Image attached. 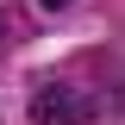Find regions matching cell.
I'll return each mask as SVG.
<instances>
[{"label": "cell", "instance_id": "6da1fadb", "mask_svg": "<svg viewBox=\"0 0 125 125\" xmlns=\"http://www.w3.org/2000/svg\"><path fill=\"white\" fill-rule=\"evenodd\" d=\"M94 113H100V100L88 88H69V81H50V88L31 94V119L38 125H88Z\"/></svg>", "mask_w": 125, "mask_h": 125}, {"label": "cell", "instance_id": "7a4b0ae2", "mask_svg": "<svg viewBox=\"0 0 125 125\" xmlns=\"http://www.w3.org/2000/svg\"><path fill=\"white\" fill-rule=\"evenodd\" d=\"M44 6H50V13H56V6H69V0H44Z\"/></svg>", "mask_w": 125, "mask_h": 125}]
</instances>
